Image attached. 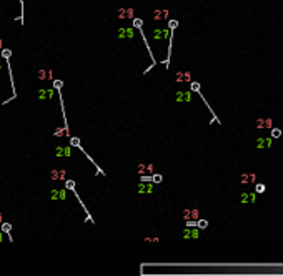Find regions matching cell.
Returning <instances> with one entry per match:
<instances>
[{"mask_svg":"<svg viewBox=\"0 0 283 276\" xmlns=\"http://www.w3.org/2000/svg\"><path fill=\"white\" fill-rule=\"evenodd\" d=\"M242 205H253L256 201V191H243L240 196Z\"/></svg>","mask_w":283,"mask_h":276,"instance_id":"cell-1","label":"cell"},{"mask_svg":"<svg viewBox=\"0 0 283 276\" xmlns=\"http://www.w3.org/2000/svg\"><path fill=\"white\" fill-rule=\"evenodd\" d=\"M273 146V136H260L256 140V148L263 150V148H272Z\"/></svg>","mask_w":283,"mask_h":276,"instance_id":"cell-2","label":"cell"},{"mask_svg":"<svg viewBox=\"0 0 283 276\" xmlns=\"http://www.w3.org/2000/svg\"><path fill=\"white\" fill-rule=\"evenodd\" d=\"M192 100V90H178L175 93V102H190Z\"/></svg>","mask_w":283,"mask_h":276,"instance_id":"cell-3","label":"cell"},{"mask_svg":"<svg viewBox=\"0 0 283 276\" xmlns=\"http://www.w3.org/2000/svg\"><path fill=\"white\" fill-rule=\"evenodd\" d=\"M183 219L185 221H188V219H198L200 218V211L196 208H185L183 209Z\"/></svg>","mask_w":283,"mask_h":276,"instance_id":"cell-4","label":"cell"},{"mask_svg":"<svg viewBox=\"0 0 283 276\" xmlns=\"http://www.w3.org/2000/svg\"><path fill=\"white\" fill-rule=\"evenodd\" d=\"M183 239H196L198 236H200V231L196 228H193V226H190V228H186L185 231H183Z\"/></svg>","mask_w":283,"mask_h":276,"instance_id":"cell-5","label":"cell"},{"mask_svg":"<svg viewBox=\"0 0 283 276\" xmlns=\"http://www.w3.org/2000/svg\"><path fill=\"white\" fill-rule=\"evenodd\" d=\"M137 191L138 193H152V191H153L152 181H140L137 185Z\"/></svg>","mask_w":283,"mask_h":276,"instance_id":"cell-6","label":"cell"},{"mask_svg":"<svg viewBox=\"0 0 283 276\" xmlns=\"http://www.w3.org/2000/svg\"><path fill=\"white\" fill-rule=\"evenodd\" d=\"M240 183H242V185H252V183H256V175H255V173H242V176H240Z\"/></svg>","mask_w":283,"mask_h":276,"instance_id":"cell-7","label":"cell"},{"mask_svg":"<svg viewBox=\"0 0 283 276\" xmlns=\"http://www.w3.org/2000/svg\"><path fill=\"white\" fill-rule=\"evenodd\" d=\"M255 126L256 128H273V122H272V118H256Z\"/></svg>","mask_w":283,"mask_h":276,"instance_id":"cell-8","label":"cell"},{"mask_svg":"<svg viewBox=\"0 0 283 276\" xmlns=\"http://www.w3.org/2000/svg\"><path fill=\"white\" fill-rule=\"evenodd\" d=\"M137 173L138 175H152L153 173V165H145V163H140L137 166Z\"/></svg>","mask_w":283,"mask_h":276,"instance_id":"cell-9","label":"cell"},{"mask_svg":"<svg viewBox=\"0 0 283 276\" xmlns=\"http://www.w3.org/2000/svg\"><path fill=\"white\" fill-rule=\"evenodd\" d=\"M175 82L182 83V82H192V73L190 72H176L175 73Z\"/></svg>","mask_w":283,"mask_h":276,"instance_id":"cell-10","label":"cell"},{"mask_svg":"<svg viewBox=\"0 0 283 276\" xmlns=\"http://www.w3.org/2000/svg\"><path fill=\"white\" fill-rule=\"evenodd\" d=\"M118 17L120 19H133L135 17V10L133 9H120L118 10Z\"/></svg>","mask_w":283,"mask_h":276,"instance_id":"cell-11","label":"cell"},{"mask_svg":"<svg viewBox=\"0 0 283 276\" xmlns=\"http://www.w3.org/2000/svg\"><path fill=\"white\" fill-rule=\"evenodd\" d=\"M120 38H133L135 37V29H120L118 30Z\"/></svg>","mask_w":283,"mask_h":276,"instance_id":"cell-12","label":"cell"},{"mask_svg":"<svg viewBox=\"0 0 283 276\" xmlns=\"http://www.w3.org/2000/svg\"><path fill=\"white\" fill-rule=\"evenodd\" d=\"M168 35H170L168 30H160V29L153 30V38H155V40H163V38H166Z\"/></svg>","mask_w":283,"mask_h":276,"instance_id":"cell-13","label":"cell"},{"mask_svg":"<svg viewBox=\"0 0 283 276\" xmlns=\"http://www.w3.org/2000/svg\"><path fill=\"white\" fill-rule=\"evenodd\" d=\"M166 17H168L166 10H155L153 12V19L155 20H166Z\"/></svg>","mask_w":283,"mask_h":276,"instance_id":"cell-14","label":"cell"},{"mask_svg":"<svg viewBox=\"0 0 283 276\" xmlns=\"http://www.w3.org/2000/svg\"><path fill=\"white\" fill-rule=\"evenodd\" d=\"M50 176H52V180H63L65 178V170H53L50 173Z\"/></svg>","mask_w":283,"mask_h":276,"instance_id":"cell-15","label":"cell"},{"mask_svg":"<svg viewBox=\"0 0 283 276\" xmlns=\"http://www.w3.org/2000/svg\"><path fill=\"white\" fill-rule=\"evenodd\" d=\"M10 229H12V225H10V223H2V231H3V233L10 235Z\"/></svg>","mask_w":283,"mask_h":276,"instance_id":"cell-16","label":"cell"},{"mask_svg":"<svg viewBox=\"0 0 283 276\" xmlns=\"http://www.w3.org/2000/svg\"><path fill=\"white\" fill-rule=\"evenodd\" d=\"M190 90H192V92H200V83H196V82H190Z\"/></svg>","mask_w":283,"mask_h":276,"instance_id":"cell-17","label":"cell"},{"mask_svg":"<svg viewBox=\"0 0 283 276\" xmlns=\"http://www.w3.org/2000/svg\"><path fill=\"white\" fill-rule=\"evenodd\" d=\"M65 188H67V190H75V183H73V180H67L65 181Z\"/></svg>","mask_w":283,"mask_h":276,"instance_id":"cell-18","label":"cell"},{"mask_svg":"<svg viewBox=\"0 0 283 276\" xmlns=\"http://www.w3.org/2000/svg\"><path fill=\"white\" fill-rule=\"evenodd\" d=\"M280 135H282V130H280V128H272V136H273V138H278Z\"/></svg>","mask_w":283,"mask_h":276,"instance_id":"cell-19","label":"cell"},{"mask_svg":"<svg viewBox=\"0 0 283 276\" xmlns=\"http://www.w3.org/2000/svg\"><path fill=\"white\" fill-rule=\"evenodd\" d=\"M206 226H208V221H206V219H198V228L200 229L206 228Z\"/></svg>","mask_w":283,"mask_h":276,"instance_id":"cell-20","label":"cell"},{"mask_svg":"<svg viewBox=\"0 0 283 276\" xmlns=\"http://www.w3.org/2000/svg\"><path fill=\"white\" fill-rule=\"evenodd\" d=\"M10 55H12V50H5V48L2 50V57L5 58V60H7V58H10Z\"/></svg>","mask_w":283,"mask_h":276,"instance_id":"cell-21","label":"cell"},{"mask_svg":"<svg viewBox=\"0 0 283 276\" xmlns=\"http://www.w3.org/2000/svg\"><path fill=\"white\" fill-rule=\"evenodd\" d=\"M255 190H256V193H263L265 191V185L263 183H258V185L255 186Z\"/></svg>","mask_w":283,"mask_h":276,"instance_id":"cell-22","label":"cell"},{"mask_svg":"<svg viewBox=\"0 0 283 276\" xmlns=\"http://www.w3.org/2000/svg\"><path fill=\"white\" fill-rule=\"evenodd\" d=\"M62 85H63V83H62V80H55V82H53V88H55V90H60V88H62Z\"/></svg>","mask_w":283,"mask_h":276,"instance_id":"cell-23","label":"cell"},{"mask_svg":"<svg viewBox=\"0 0 283 276\" xmlns=\"http://www.w3.org/2000/svg\"><path fill=\"white\" fill-rule=\"evenodd\" d=\"M140 181H152L150 175H140Z\"/></svg>","mask_w":283,"mask_h":276,"instance_id":"cell-24","label":"cell"},{"mask_svg":"<svg viewBox=\"0 0 283 276\" xmlns=\"http://www.w3.org/2000/svg\"><path fill=\"white\" fill-rule=\"evenodd\" d=\"M152 181H153V183H160V181H162V175H153V176H152Z\"/></svg>","mask_w":283,"mask_h":276,"instance_id":"cell-25","label":"cell"},{"mask_svg":"<svg viewBox=\"0 0 283 276\" xmlns=\"http://www.w3.org/2000/svg\"><path fill=\"white\" fill-rule=\"evenodd\" d=\"M133 25L137 27V29H140L142 27V20H138V19H133Z\"/></svg>","mask_w":283,"mask_h":276,"instance_id":"cell-26","label":"cell"},{"mask_svg":"<svg viewBox=\"0 0 283 276\" xmlns=\"http://www.w3.org/2000/svg\"><path fill=\"white\" fill-rule=\"evenodd\" d=\"M70 143H72L73 146H80V142H78V138H72V140H70Z\"/></svg>","mask_w":283,"mask_h":276,"instance_id":"cell-27","label":"cell"},{"mask_svg":"<svg viewBox=\"0 0 283 276\" xmlns=\"http://www.w3.org/2000/svg\"><path fill=\"white\" fill-rule=\"evenodd\" d=\"M176 27V22H170V29H175Z\"/></svg>","mask_w":283,"mask_h":276,"instance_id":"cell-28","label":"cell"},{"mask_svg":"<svg viewBox=\"0 0 283 276\" xmlns=\"http://www.w3.org/2000/svg\"><path fill=\"white\" fill-rule=\"evenodd\" d=\"M0 221H2V215H0Z\"/></svg>","mask_w":283,"mask_h":276,"instance_id":"cell-29","label":"cell"}]
</instances>
